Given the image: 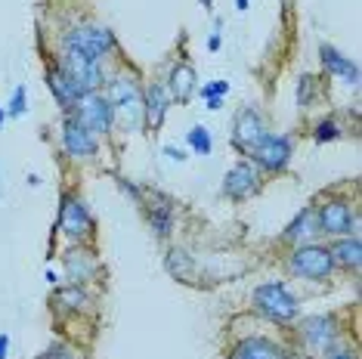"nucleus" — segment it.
Instances as JSON below:
<instances>
[{"mask_svg": "<svg viewBox=\"0 0 362 359\" xmlns=\"http://www.w3.org/2000/svg\"><path fill=\"white\" fill-rule=\"evenodd\" d=\"M6 350H10V338L0 334V359H6Z\"/></svg>", "mask_w": 362, "mask_h": 359, "instance_id": "29", "label": "nucleus"}, {"mask_svg": "<svg viewBox=\"0 0 362 359\" xmlns=\"http://www.w3.org/2000/svg\"><path fill=\"white\" fill-rule=\"evenodd\" d=\"M202 4H204V6H208V4H211V0H202Z\"/></svg>", "mask_w": 362, "mask_h": 359, "instance_id": "34", "label": "nucleus"}, {"mask_svg": "<svg viewBox=\"0 0 362 359\" xmlns=\"http://www.w3.org/2000/svg\"><path fill=\"white\" fill-rule=\"evenodd\" d=\"M208 47H211V50H220V35H214V37L208 40Z\"/></svg>", "mask_w": 362, "mask_h": 359, "instance_id": "30", "label": "nucleus"}, {"mask_svg": "<svg viewBox=\"0 0 362 359\" xmlns=\"http://www.w3.org/2000/svg\"><path fill=\"white\" fill-rule=\"evenodd\" d=\"M251 155L257 158L260 167H267V170H282V167L288 165V158H291V140L267 134L257 146H254Z\"/></svg>", "mask_w": 362, "mask_h": 359, "instance_id": "9", "label": "nucleus"}, {"mask_svg": "<svg viewBox=\"0 0 362 359\" xmlns=\"http://www.w3.org/2000/svg\"><path fill=\"white\" fill-rule=\"evenodd\" d=\"M319 53H322V65H325V71L328 75H334V78H344L347 84H356V78H359V71H356V65H353L344 53H337L334 47H319Z\"/></svg>", "mask_w": 362, "mask_h": 359, "instance_id": "17", "label": "nucleus"}, {"mask_svg": "<svg viewBox=\"0 0 362 359\" xmlns=\"http://www.w3.org/2000/svg\"><path fill=\"white\" fill-rule=\"evenodd\" d=\"M56 300H59V307L65 310H84L87 307V291H81V288H65L56 295Z\"/></svg>", "mask_w": 362, "mask_h": 359, "instance_id": "22", "label": "nucleus"}, {"mask_svg": "<svg viewBox=\"0 0 362 359\" xmlns=\"http://www.w3.org/2000/svg\"><path fill=\"white\" fill-rule=\"evenodd\" d=\"M47 84H50L56 102H59L62 109H75V102L84 96L81 84L62 69V65H50V71H47Z\"/></svg>", "mask_w": 362, "mask_h": 359, "instance_id": "12", "label": "nucleus"}, {"mask_svg": "<svg viewBox=\"0 0 362 359\" xmlns=\"http://www.w3.org/2000/svg\"><path fill=\"white\" fill-rule=\"evenodd\" d=\"M328 251H332V260H337L341 266H350V269H356L359 260H362L356 239H337L334 248H328Z\"/></svg>", "mask_w": 362, "mask_h": 359, "instance_id": "19", "label": "nucleus"}, {"mask_svg": "<svg viewBox=\"0 0 362 359\" xmlns=\"http://www.w3.org/2000/svg\"><path fill=\"white\" fill-rule=\"evenodd\" d=\"M267 134H269V130H267V124H263V118L257 115V112L245 109V112H238V115H235V134H233L235 149L254 152V146H257Z\"/></svg>", "mask_w": 362, "mask_h": 359, "instance_id": "10", "label": "nucleus"}, {"mask_svg": "<svg viewBox=\"0 0 362 359\" xmlns=\"http://www.w3.org/2000/svg\"><path fill=\"white\" fill-rule=\"evenodd\" d=\"M62 146L71 158H90V155L96 152V134H90V130L71 115L62 121Z\"/></svg>", "mask_w": 362, "mask_h": 359, "instance_id": "8", "label": "nucleus"}, {"mask_svg": "<svg viewBox=\"0 0 362 359\" xmlns=\"http://www.w3.org/2000/svg\"><path fill=\"white\" fill-rule=\"evenodd\" d=\"M109 105H112V115L118 118L121 127L136 130L143 124V93H139L136 81L130 78H112L109 81Z\"/></svg>", "mask_w": 362, "mask_h": 359, "instance_id": "1", "label": "nucleus"}, {"mask_svg": "<svg viewBox=\"0 0 362 359\" xmlns=\"http://www.w3.org/2000/svg\"><path fill=\"white\" fill-rule=\"evenodd\" d=\"M59 230L62 235H69V239H87L90 233H93V217L87 214V208L81 205L78 199H71V195H65L62 199V211H59Z\"/></svg>", "mask_w": 362, "mask_h": 359, "instance_id": "6", "label": "nucleus"}, {"mask_svg": "<svg viewBox=\"0 0 362 359\" xmlns=\"http://www.w3.org/2000/svg\"><path fill=\"white\" fill-rule=\"evenodd\" d=\"M235 6L238 10H248V0H235Z\"/></svg>", "mask_w": 362, "mask_h": 359, "instance_id": "32", "label": "nucleus"}, {"mask_svg": "<svg viewBox=\"0 0 362 359\" xmlns=\"http://www.w3.org/2000/svg\"><path fill=\"white\" fill-rule=\"evenodd\" d=\"M40 359H78V350L69 347V344H53Z\"/></svg>", "mask_w": 362, "mask_h": 359, "instance_id": "26", "label": "nucleus"}, {"mask_svg": "<svg viewBox=\"0 0 362 359\" xmlns=\"http://www.w3.org/2000/svg\"><path fill=\"white\" fill-rule=\"evenodd\" d=\"M164 155H170V158H177V161H183V155H180V149H164Z\"/></svg>", "mask_w": 362, "mask_h": 359, "instance_id": "31", "label": "nucleus"}, {"mask_svg": "<svg viewBox=\"0 0 362 359\" xmlns=\"http://www.w3.org/2000/svg\"><path fill=\"white\" fill-rule=\"evenodd\" d=\"M316 233V211L307 208V211H300L298 217H294V223L285 230V239L288 242H300V239H307V235Z\"/></svg>", "mask_w": 362, "mask_h": 359, "instance_id": "20", "label": "nucleus"}, {"mask_svg": "<svg viewBox=\"0 0 362 359\" xmlns=\"http://www.w3.org/2000/svg\"><path fill=\"white\" fill-rule=\"evenodd\" d=\"M325 359H356V356H353L350 350H332V353H328Z\"/></svg>", "mask_w": 362, "mask_h": 359, "instance_id": "28", "label": "nucleus"}, {"mask_svg": "<svg viewBox=\"0 0 362 359\" xmlns=\"http://www.w3.org/2000/svg\"><path fill=\"white\" fill-rule=\"evenodd\" d=\"M115 47V37L109 28H100V25H81L75 31L65 35V50L71 53H81L84 59L90 62H100L105 53Z\"/></svg>", "mask_w": 362, "mask_h": 359, "instance_id": "3", "label": "nucleus"}, {"mask_svg": "<svg viewBox=\"0 0 362 359\" xmlns=\"http://www.w3.org/2000/svg\"><path fill=\"white\" fill-rule=\"evenodd\" d=\"M62 69L69 71L71 78L81 84V90H93V87H100L103 84V71H100V62H90L84 59L81 53H71V50H65V62H62Z\"/></svg>", "mask_w": 362, "mask_h": 359, "instance_id": "13", "label": "nucleus"}, {"mask_svg": "<svg viewBox=\"0 0 362 359\" xmlns=\"http://www.w3.org/2000/svg\"><path fill=\"white\" fill-rule=\"evenodd\" d=\"M168 102H170V93H168V87H161V84H152L149 90H146V96H143V121L149 124L152 130H158L161 127V121L164 115H168Z\"/></svg>", "mask_w": 362, "mask_h": 359, "instance_id": "15", "label": "nucleus"}, {"mask_svg": "<svg viewBox=\"0 0 362 359\" xmlns=\"http://www.w3.org/2000/svg\"><path fill=\"white\" fill-rule=\"evenodd\" d=\"M288 269H291L298 279H328L334 269V260H332V251L322 248V245H303V248L294 251L291 264H288Z\"/></svg>", "mask_w": 362, "mask_h": 359, "instance_id": "4", "label": "nucleus"}, {"mask_svg": "<svg viewBox=\"0 0 362 359\" xmlns=\"http://www.w3.org/2000/svg\"><path fill=\"white\" fill-rule=\"evenodd\" d=\"M4 118H6V115H4V112H0V127H4Z\"/></svg>", "mask_w": 362, "mask_h": 359, "instance_id": "33", "label": "nucleus"}, {"mask_svg": "<svg viewBox=\"0 0 362 359\" xmlns=\"http://www.w3.org/2000/svg\"><path fill=\"white\" fill-rule=\"evenodd\" d=\"M303 341L313 347V350H332L334 341H337V322L332 316H316V319H307L303 322Z\"/></svg>", "mask_w": 362, "mask_h": 359, "instance_id": "14", "label": "nucleus"}, {"mask_svg": "<svg viewBox=\"0 0 362 359\" xmlns=\"http://www.w3.org/2000/svg\"><path fill=\"white\" fill-rule=\"evenodd\" d=\"M192 90H195V71L189 69V65H177L168 78V93L174 96V100L186 102L189 96H192Z\"/></svg>", "mask_w": 362, "mask_h": 359, "instance_id": "18", "label": "nucleus"}, {"mask_svg": "<svg viewBox=\"0 0 362 359\" xmlns=\"http://www.w3.org/2000/svg\"><path fill=\"white\" fill-rule=\"evenodd\" d=\"M149 223H152V230L158 235L170 233V226H174V214H170V205L164 199H158L155 205H149Z\"/></svg>", "mask_w": 362, "mask_h": 359, "instance_id": "21", "label": "nucleus"}, {"mask_svg": "<svg viewBox=\"0 0 362 359\" xmlns=\"http://www.w3.org/2000/svg\"><path fill=\"white\" fill-rule=\"evenodd\" d=\"M257 189H260V174L254 170V165H245V161L242 165H235L223 180V192L229 195V199H235V201L248 199V195H254Z\"/></svg>", "mask_w": 362, "mask_h": 359, "instance_id": "11", "label": "nucleus"}, {"mask_svg": "<svg viewBox=\"0 0 362 359\" xmlns=\"http://www.w3.org/2000/svg\"><path fill=\"white\" fill-rule=\"evenodd\" d=\"M189 146H192V152H199V155H208L211 152V134L204 127H195V130H189Z\"/></svg>", "mask_w": 362, "mask_h": 359, "instance_id": "23", "label": "nucleus"}, {"mask_svg": "<svg viewBox=\"0 0 362 359\" xmlns=\"http://www.w3.org/2000/svg\"><path fill=\"white\" fill-rule=\"evenodd\" d=\"M316 223H319V230L328 233V235H347L353 233V214H350V205L344 199H328L322 208L316 211Z\"/></svg>", "mask_w": 362, "mask_h": 359, "instance_id": "7", "label": "nucleus"}, {"mask_svg": "<svg viewBox=\"0 0 362 359\" xmlns=\"http://www.w3.org/2000/svg\"><path fill=\"white\" fill-rule=\"evenodd\" d=\"M25 93H28L25 87H19V90H16V93H13V102H10V115H25V109H28V105H25Z\"/></svg>", "mask_w": 362, "mask_h": 359, "instance_id": "27", "label": "nucleus"}, {"mask_svg": "<svg viewBox=\"0 0 362 359\" xmlns=\"http://www.w3.org/2000/svg\"><path fill=\"white\" fill-rule=\"evenodd\" d=\"M254 307L273 322H294L298 319V298L282 282H267L254 288Z\"/></svg>", "mask_w": 362, "mask_h": 359, "instance_id": "2", "label": "nucleus"}, {"mask_svg": "<svg viewBox=\"0 0 362 359\" xmlns=\"http://www.w3.org/2000/svg\"><path fill=\"white\" fill-rule=\"evenodd\" d=\"M226 93H229V84H226V81H217V84L204 87V100H208V109H220Z\"/></svg>", "mask_w": 362, "mask_h": 359, "instance_id": "24", "label": "nucleus"}, {"mask_svg": "<svg viewBox=\"0 0 362 359\" xmlns=\"http://www.w3.org/2000/svg\"><path fill=\"white\" fill-rule=\"evenodd\" d=\"M229 359H285V353L267 338H245L242 344H235Z\"/></svg>", "mask_w": 362, "mask_h": 359, "instance_id": "16", "label": "nucleus"}, {"mask_svg": "<svg viewBox=\"0 0 362 359\" xmlns=\"http://www.w3.org/2000/svg\"><path fill=\"white\" fill-rule=\"evenodd\" d=\"M75 118L90 130V134H109V127L115 121L109 100L100 93H93V90H87V93L75 102Z\"/></svg>", "mask_w": 362, "mask_h": 359, "instance_id": "5", "label": "nucleus"}, {"mask_svg": "<svg viewBox=\"0 0 362 359\" xmlns=\"http://www.w3.org/2000/svg\"><path fill=\"white\" fill-rule=\"evenodd\" d=\"M313 136H316V143H332V140L341 136V127H337L334 121H322V124H316Z\"/></svg>", "mask_w": 362, "mask_h": 359, "instance_id": "25", "label": "nucleus"}]
</instances>
